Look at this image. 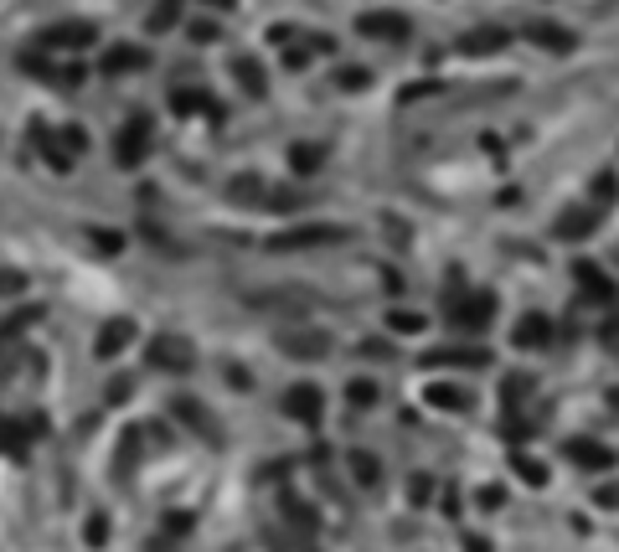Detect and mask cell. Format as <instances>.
<instances>
[{
	"mask_svg": "<svg viewBox=\"0 0 619 552\" xmlns=\"http://www.w3.org/2000/svg\"><path fill=\"white\" fill-rule=\"evenodd\" d=\"M495 320V294L491 289H470V294H454L449 300V326L454 330H485Z\"/></svg>",
	"mask_w": 619,
	"mask_h": 552,
	"instance_id": "1",
	"label": "cell"
},
{
	"mask_svg": "<svg viewBox=\"0 0 619 552\" xmlns=\"http://www.w3.org/2000/svg\"><path fill=\"white\" fill-rule=\"evenodd\" d=\"M573 285H578V300H588V305H619V285L594 258H573Z\"/></svg>",
	"mask_w": 619,
	"mask_h": 552,
	"instance_id": "2",
	"label": "cell"
},
{
	"mask_svg": "<svg viewBox=\"0 0 619 552\" xmlns=\"http://www.w3.org/2000/svg\"><path fill=\"white\" fill-rule=\"evenodd\" d=\"M527 41H532L536 52H553V57H568V52H578V31H568V26H562V21H553V16L527 21Z\"/></svg>",
	"mask_w": 619,
	"mask_h": 552,
	"instance_id": "3",
	"label": "cell"
},
{
	"mask_svg": "<svg viewBox=\"0 0 619 552\" xmlns=\"http://www.w3.org/2000/svg\"><path fill=\"white\" fill-rule=\"evenodd\" d=\"M356 31L371 41H413V21L403 11H362L356 16Z\"/></svg>",
	"mask_w": 619,
	"mask_h": 552,
	"instance_id": "4",
	"label": "cell"
},
{
	"mask_svg": "<svg viewBox=\"0 0 619 552\" xmlns=\"http://www.w3.org/2000/svg\"><path fill=\"white\" fill-rule=\"evenodd\" d=\"M562 454L573 460L578 470H594V475H604V470H619V454L609 450V444H598V439H588V434H578V439H568V444H562Z\"/></svg>",
	"mask_w": 619,
	"mask_h": 552,
	"instance_id": "5",
	"label": "cell"
},
{
	"mask_svg": "<svg viewBox=\"0 0 619 552\" xmlns=\"http://www.w3.org/2000/svg\"><path fill=\"white\" fill-rule=\"evenodd\" d=\"M351 232L346 227H330V223H310V227H289V232H279V238H274V243L268 248H279V253H284V248H315V243H346Z\"/></svg>",
	"mask_w": 619,
	"mask_h": 552,
	"instance_id": "6",
	"label": "cell"
},
{
	"mask_svg": "<svg viewBox=\"0 0 619 552\" xmlns=\"http://www.w3.org/2000/svg\"><path fill=\"white\" fill-rule=\"evenodd\" d=\"M284 413L294 418V424H320V413H326V392L315 388V382H300V388L284 392Z\"/></svg>",
	"mask_w": 619,
	"mask_h": 552,
	"instance_id": "7",
	"label": "cell"
},
{
	"mask_svg": "<svg viewBox=\"0 0 619 552\" xmlns=\"http://www.w3.org/2000/svg\"><path fill=\"white\" fill-rule=\"evenodd\" d=\"M423 367H465V372H480V367H491V351H485V346H433V351H423Z\"/></svg>",
	"mask_w": 619,
	"mask_h": 552,
	"instance_id": "8",
	"label": "cell"
},
{
	"mask_svg": "<svg viewBox=\"0 0 619 552\" xmlns=\"http://www.w3.org/2000/svg\"><path fill=\"white\" fill-rule=\"evenodd\" d=\"M511 346L547 351V346H553V320H547V315H536V310H527V315L511 326Z\"/></svg>",
	"mask_w": 619,
	"mask_h": 552,
	"instance_id": "9",
	"label": "cell"
},
{
	"mask_svg": "<svg viewBox=\"0 0 619 552\" xmlns=\"http://www.w3.org/2000/svg\"><path fill=\"white\" fill-rule=\"evenodd\" d=\"M506 41H511L506 26H475V31H465V37L454 41V52H459V57H491V52H501Z\"/></svg>",
	"mask_w": 619,
	"mask_h": 552,
	"instance_id": "10",
	"label": "cell"
},
{
	"mask_svg": "<svg viewBox=\"0 0 619 552\" xmlns=\"http://www.w3.org/2000/svg\"><path fill=\"white\" fill-rule=\"evenodd\" d=\"M594 227H598V212H594V206H568V212L553 223V238H557V243H583Z\"/></svg>",
	"mask_w": 619,
	"mask_h": 552,
	"instance_id": "11",
	"label": "cell"
},
{
	"mask_svg": "<svg viewBox=\"0 0 619 552\" xmlns=\"http://www.w3.org/2000/svg\"><path fill=\"white\" fill-rule=\"evenodd\" d=\"M423 403L429 408H444V413H470V388H459V382H429L423 388Z\"/></svg>",
	"mask_w": 619,
	"mask_h": 552,
	"instance_id": "12",
	"label": "cell"
},
{
	"mask_svg": "<svg viewBox=\"0 0 619 552\" xmlns=\"http://www.w3.org/2000/svg\"><path fill=\"white\" fill-rule=\"evenodd\" d=\"M150 362H155V367H165V372H186V367H191V346H186L181 336H155Z\"/></svg>",
	"mask_w": 619,
	"mask_h": 552,
	"instance_id": "13",
	"label": "cell"
},
{
	"mask_svg": "<svg viewBox=\"0 0 619 552\" xmlns=\"http://www.w3.org/2000/svg\"><path fill=\"white\" fill-rule=\"evenodd\" d=\"M346 465H351V480H356L362 491H377V486H382V460H377V454L351 450V454H346Z\"/></svg>",
	"mask_w": 619,
	"mask_h": 552,
	"instance_id": "14",
	"label": "cell"
},
{
	"mask_svg": "<svg viewBox=\"0 0 619 552\" xmlns=\"http://www.w3.org/2000/svg\"><path fill=\"white\" fill-rule=\"evenodd\" d=\"M284 351H289V356L315 362V356H326V351H330V341L320 336V330H294V336H284Z\"/></svg>",
	"mask_w": 619,
	"mask_h": 552,
	"instance_id": "15",
	"label": "cell"
},
{
	"mask_svg": "<svg viewBox=\"0 0 619 552\" xmlns=\"http://www.w3.org/2000/svg\"><path fill=\"white\" fill-rule=\"evenodd\" d=\"M511 470H516V480H527V486H536V491L553 480V470H547L542 460H532V454H521V450L511 454Z\"/></svg>",
	"mask_w": 619,
	"mask_h": 552,
	"instance_id": "16",
	"label": "cell"
},
{
	"mask_svg": "<svg viewBox=\"0 0 619 552\" xmlns=\"http://www.w3.org/2000/svg\"><path fill=\"white\" fill-rule=\"evenodd\" d=\"M320 161H326L320 145H289V171H294V176H315Z\"/></svg>",
	"mask_w": 619,
	"mask_h": 552,
	"instance_id": "17",
	"label": "cell"
},
{
	"mask_svg": "<svg viewBox=\"0 0 619 552\" xmlns=\"http://www.w3.org/2000/svg\"><path fill=\"white\" fill-rule=\"evenodd\" d=\"M588 197H594V212L615 206L619 202V176H615V171H598L594 181H588Z\"/></svg>",
	"mask_w": 619,
	"mask_h": 552,
	"instance_id": "18",
	"label": "cell"
},
{
	"mask_svg": "<svg viewBox=\"0 0 619 552\" xmlns=\"http://www.w3.org/2000/svg\"><path fill=\"white\" fill-rule=\"evenodd\" d=\"M527 392H532V377H527V372H506V382H501V403H506V413L521 408Z\"/></svg>",
	"mask_w": 619,
	"mask_h": 552,
	"instance_id": "19",
	"label": "cell"
},
{
	"mask_svg": "<svg viewBox=\"0 0 619 552\" xmlns=\"http://www.w3.org/2000/svg\"><path fill=\"white\" fill-rule=\"evenodd\" d=\"M377 398H382V388L367 382V377H351V382H346V403H351V408H377Z\"/></svg>",
	"mask_w": 619,
	"mask_h": 552,
	"instance_id": "20",
	"label": "cell"
},
{
	"mask_svg": "<svg viewBox=\"0 0 619 552\" xmlns=\"http://www.w3.org/2000/svg\"><path fill=\"white\" fill-rule=\"evenodd\" d=\"M144 129H150L144 119H135L129 129H124V140H119V161H140V155H144Z\"/></svg>",
	"mask_w": 619,
	"mask_h": 552,
	"instance_id": "21",
	"label": "cell"
},
{
	"mask_svg": "<svg viewBox=\"0 0 619 552\" xmlns=\"http://www.w3.org/2000/svg\"><path fill=\"white\" fill-rule=\"evenodd\" d=\"M284 516L294 521V527H305V532H315V527H320V516L310 512V501H294V495H284Z\"/></svg>",
	"mask_w": 619,
	"mask_h": 552,
	"instance_id": "22",
	"label": "cell"
},
{
	"mask_svg": "<svg viewBox=\"0 0 619 552\" xmlns=\"http://www.w3.org/2000/svg\"><path fill=\"white\" fill-rule=\"evenodd\" d=\"M238 83H243V88L253 93V99H264V88H268V83H264V67H258L253 57H248V62H238Z\"/></svg>",
	"mask_w": 619,
	"mask_h": 552,
	"instance_id": "23",
	"label": "cell"
},
{
	"mask_svg": "<svg viewBox=\"0 0 619 552\" xmlns=\"http://www.w3.org/2000/svg\"><path fill=\"white\" fill-rule=\"evenodd\" d=\"M388 326L397 330V336H418V330L429 326V320H423L418 310H392V315H388Z\"/></svg>",
	"mask_w": 619,
	"mask_h": 552,
	"instance_id": "24",
	"label": "cell"
},
{
	"mask_svg": "<svg viewBox=\"0 0 619 552\" xmlns=\"http://www.w3.org/2000/svg\"><path fill=\"white\" fill-rule=\"evenodd\" d=\"M336 88H346V93L371 88V67H341V73H336Z\"/></svg>",
	"mask_w": 619,
	"mask_h": 552,
	"instance_id": "25",
	"label": "cell"
},
{
	"mask_svg": "<svg viewBox=\"0 0 619 552\" xmlns=\"http://www.w3.org/2000/svg\"><path fill=\"white\" fill-rule=\"evenodd\" d=\"M124 341H129V320H114V326L103 330V341H99V351H103V356H114V351H119Z\"/></svg>",
	"mask_w": 619,
	"mask_h": 552,
	"instance_id": "26",
	"label": "cell"
},
{
	"mask_svg": "<svg viewBox=\"0 0 619 552\" xmlns=\"http://www.w3.org/2000/svg\"><path fill=\"white\" fill-rule=\"evenodd\" d=\"M176 413H181V418H186V424H191L196 434H212V413H202L196 403H176Z\"/></svg>",
	"mask_w": 619,
	"mask_h": 552,
	"instance_id": "27",
	"label": "cell"
},
{
	"mask_svg": "<svg viewBox=\"0 0 619 552\" xmlns=\"http://www.w3.org/2000/svg\"><path fill=\"white\" fill-rule=\"evenodd\" d=\"M429 495H433V480H429V475H413V480H408V501H413V506H429Z\"/></svg>",
	"mask_w": 619,
	"mask_h": 552,
	"instance_id": "28",
	"label": "cell"
},
{
	"mask_svg": "<svg viewBox=\"0 0 619 552\" xmlns=\"http://www.w3.org/2000/svg\"><path fill=\"white\" fill-rule=\"evenodd\" d=\"M475 501H480V512H501V506H506V491H501V486H480Z\"/></svg>",
	"mask_w": 619,
	"mask_h": 552,
	"instance_id": "29",
	"label": "cell"
},
{
	"mask_svg": "<svg viewBox=\"0 0 619 552\" xmlns=\"http://www.w3.org/2000/svg\"><path fill=\"white\" fill-rule=\"evenodd\" d=\"M527 434H532V424H527L521 413H511V418H506V439H511V444H521Z\"/></svg>",
	"mask_w": 619,
	"mask_h": 552,
	"instance_id": "30",
	"label": "cell"
},
{
	"mask_svg": "<svg viewBox=\"0 0 619 552\" xmlns=\"http://www.w3.org/2000/svg\"><path fill=\"white\" fill-rule=\"evenodd\" d=\"M140 52H135V47H114V57H109V67H140Z\"/></svg>",
	"mask_w": 619,
	"mask_h": 552,
	"instance_id": "31",
	"label": "cell"
},
{
	"mask_svg": "<svg viewBox=\"0 0 619 552\" xmlns=\"http://www.w3.org/2000/svg\"><path fill=\"white\" fill-rule=\"evenodd\" d=\"M594 501L604 506V512H619V486H604V491H594Z\"/></svg>",
	"mask_w": 619,
	"mask_h": 552,
	"instance_id": "32",
	"label": "cell"
},
{
	"mask_svg": "<svg viewBox=\"0 0 619 552\" xmlns=\"http://www.w3.org/2000/svg\"><path fill=\"white\" fill-rule=\"evenodd\" d=\"M439 512H444V516H459V491H444V495H439Z\"/></svg>",
	"mask_w": 619,
	"mask_h": 552,
	"instance_id": "33",
	"label": "cell"
},
{
	"mask_svg": "<svg viewBox=\"0 0 619 552\" xmlns=\"http://www.w3.org/2000/svg\"><path fill=\"white\" fill-rule=\"evenodd\" d=\"M465 552H491V542H485V537H470V542H465Z\"/></svg>",
	"mask_w": 619,
	"mask_h": 552,
	"instance_id": "34",
	"label": "cell"
},
{
	"mask_svg": "<svg viewBox=\"0 0 619 552\" xmlns=\"http://www.w3.org/2000/svg\"><path fill=\"white\" fill-rule=\"evenodd\" d=\"M609 408H619V388H615V392H609Z\"/></svg>",
	"mask_w": 619,
	"mask_h": 552,
	"instance_id": "35",
	"label": "cell"
}]
</instances>
